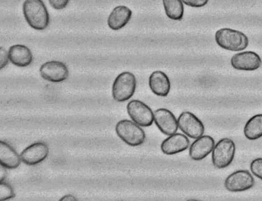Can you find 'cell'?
<instances>
[{"mask_svg": "<svg viewBox=\"0 0 262 201\" xmlns=\"http://www.w3.org/2000/svg\"><path fill=\"white\" fill-rule=\"evenodd\" d=\"M23 13L29 26L35 30L43 31L49 26V12L42 0H25Z\"/></svg>", "mask_w": 262, "mask_h": 201, "instance_id": "1", "label": "cell"}, {"mask_svg": "<svg viewBox=\"0 0 262 201\" xmlns=\"http://www.w3.org/2000/svg\"><path fill=\"white\" fill-rule=\"evenodd\" d=\"M215 42L223 49L231 52L246 50L249 45L247 35L242 32L230 28H223L215 33Z\"/></svg>", "mask_w": 262, "mask_h": 201, "instance_id": "2", "label": "cell"}, {"mask_svg": "<svg viewBox=\"0 0 262 201\" xmlns=\"http://www.w3.org/2000/svg\"><path fill=\"white\" fill-rule=\"evenodd\" d=\"M118 137L130 146H138L144 143L146 134L139 125L128 120H121L116 125Z\"/></svg>", "mask_w": 262, "mask_h": 201, "instance_id": "3", "label": "cell"}, {"mask_svg": "<svg viewBox=\"0 0 262 201\" xmlns=\"http://www.w3.org/2000/svg\"><path fill=\"white\" fill-rule=\"evenodd\" d=\"M137 88V79L129 72L118 75L113 83L112 94L113 99L118 102L127 101L133 97Z\"/></svg>", "mask_w": 262, "mask_h": 201, "instance_id": "4", "label": "cell"}, {"mask_svg": "<svg viewBox=\"0 0 262 201\" xmlns=\"http://www.w3.org/2000/svg\"><path fill=\"white\" fill-rule=\"evenodd\" d=\"M235 153V145L230 138L219 141L212 151V163L219 169H225L233 161Z\"/></svg>", "mask_w": 262, "mask_h": 201, "instance_id": "5", "label": "cell"}, {"mask_svg": "<svg viewBox=\"0 0 262 201\" xmlns=\"http://www.w3.org/2000/svg\"><path fill=\"white\" fill-rule=\"evenodd\" d=\"M126 108L130 119L139 126L150 127L154 122V113L140 100H132L128 103Z\"/></svg>", "mask_w": 262, "mask_h": 201, "instance_id": "6", "label": "cell"}, {"mask_svg": "<svg viewBox=\"0 0 262 201\" xmlns=\"http://www.w3.org/2000/svg\"><path fill=\"white\" fill-rule=\"evenodd\" d=\"M177 120L181 131L188 137L197 139L204 135V125L193 113L189 111L182 113Z\"/></svg>", "mask_w": 262, "mask_h": 201, "instance_id": "7", "label": "cell"}, {"mask_svg": "<svg viewBox=\"0 0 262 201\" xmlns=\"http://www.w3.org/2000/svg\"><path fill=\"white\" fill-rule=\"evenodd\" d=\"M255 180L247 170H238L228 176L225 183L226 190L232 192H243L255 185Z\"/></svg>", "mask_w": 262, "mask_h": 201, "instance_id": "8", "label": "cell"}, {"mask_svg": "<svg viewBox=\"0 0 262 201\" xmlns=\"http://www.w3.org/2000/svg\"><path fill=\"white\" fill-rule=\"evenodd\" d=\"M41 77L45 80L60 83L69 77V70L65 64L58 61H50L42 65L40 69Z\"/></svg>", "mask_w": 262, "mask_h": 201, "instance_id": "9", "label": "cell"}, {"mask_svg": "<svg viewBox=\"0 0 262 201\" xmlns=\"http://www.w3.org/2000/svg\"><path fill=\"white\" fill-rule=\"evenodd\" d=\"M154 121L159 130L165 135L170 136L178 130V120L174 114L166 108H159L155 111Z\"/></svg>", "mask_w": 262, "mask_h": 201, "instance_id": "10", "label": "cell"}, {"mask_svg": "<svg viewBox=\"0 0 262 201\" xmlns=\"http://www.w3.org/2000/svg\"><path fill=\"white\" fill-rule=\"evenodd\" d=\"M262 64L261 58L253 52H244L231 58V64L235 70L253 71L259 69Z\"/></svg>", "mask_w": 262, "mask_h": 201, "instance_id": "11", "label": "cell"}, {"mask_svg": "<svg viewBox=\"0 0 262 201\" xmlns=\"http://www.w3.org/2000/svg\"><path fill=\"white\" fill-rule=\"evenodd\" d=\"M49 153V149L47 145L44 142H36L25 148L20 157L25 164L33 166L44 161Z\"/></svg>", "mask_w": 262, "mask_h": 201, "instance_id": "12", "label": "cell"}, {"mask_svg": "<svg viewBox=\"0 0 262 201\" xmlns=\"http://www.w3.org/2000/svg\"><path fill=\"white\" fill-rule=\"evenodd\" d=\"M215 141L212 137L202 136L194 141L189 148V157L192 160H203L213 151Z\"/></svg>", "mask_w": 262, "mask_h": 201, "instance_id": "13", "label": "cell"}, {"mask_svg": "<svg viewBox=\"0 0 262 201\" xmlns=\"http://www.w3.org/2000/svg\"><path fill=\"white\" fill-rule=\"evenodd\" d=\"M190 145V141L184 134L175 133L164 140L161 144L162 151L167 155H173L187 150Z\"/></svg>", "mask_w": 262, "mask_h": 201, "instance_id": "14", "label": "cell"}, {"mask_svg": "<svg viewBox=\"0 0 262 201\" xmlns=\"http://www.w3.org/2000/svg\"><path fill=\"white\" fill-rule=\"evenodd\" d=\"M149 85L154 94L161 97H166L171 90L170 79L161 71H156L151 73L149 79Z\"/></svg>", "mask_w": 262, "mask_h": 201, "instance_id": "15", "label": "cell"}, {"mask_svg": "<svg viewBox=\"0 0 262 201\" xmlns=\"http://www.w3.org/2000/svg\"><path fill=\"white\" fill-rule=\"evenodd\" d=\"M132 15V11L127 7L124 6L116 7L114 8L108 16V26L113 31L120 30L129 22Z\"/></svg>", "mask_w": 262, "mask_h": 201, "instance_id": "16", "label": "cell"}, {"mask_svg": "<svg viewBox=\"0 0 262 201\" xmlns=\"http://www.w3.org/2000/svg\"><path fill=\"white\" fill-rule=\"evenodd\" d=\"M10 60L14 65L19 67H26L33 61L32 53L27 46L16 44L11 46L8 51Z\"/></svg>", "mask_w": 262, "mask_h": 201, "instance_id": "17", "label": "cell"}, {"mask_svg": "<svg viewBox=\"0 0 262 201\" xmlns=\"http://www.w3.org/2000/svg\"><path fill=\"white\" fill-rule=\"evenodd\" d=\"M19 154L6 142H0V163L6 169H15L20 164Z\"/></svg>", "mask_w": 262, "mask_h": 201, "instance_id": "18", "label": "cell"}, {"mask_svg": "<svg viewBox=\"0 0 262 201\" xmlns=\"http://www.w3.org/2000/svg\"><path fill=\"white\" fill-rule=\"evenodd\" d=\"M248 140L255 141L262 137V114L256 115L249 119L244 129Z\"/></svg>", "mask_w": 262, "mask_h": 201, "instance_id": "19", "label": "cell"}, {"mask_svg": "<svg viewBox=\"0 0 262 201\" xmlns=\"http://www.w3.org/2000/svg\"><path fill=\"white\" fill-rule=\"evenodd\" d=\"M163 3L168 18L174 20L183 19L184 8L182 0H163Z\"/></svg>", "mask_w": 262, "mask_h": 201, "instance_id": "20", "label": "cell"}, {"mask_svg": "<svg viewBox=\"0 0 262 201\" xmlns=\"http://www.w3.org/2000/svg\"><path fill=\"white\" fill-rule=\"evenodd\" d=\"M15 194L12 187L8 183H0V200H7L14 198Z\"/></svg>", "mask_w": 262, "mask_h": 201, "instance_id": "21", "label": "cell"}, {"mask_svg": "<svg viewBox=\"0 0 262 201\" xmlns=\"http://www.w3.org/2000/svg\"><path fill=\"white\" fill-rule=\"evenodd\" d=\"M250 169L253 175L262 180V158L254 159L251 163Z\"/></svg>", "mask_w": 262, "mask_h": 201, "instance_id": "22", "label": "cell"}, {"mask_svg": "<svg viewBox=\"0 0 262 201\" xmlns=\"http://www.w3.org/2000/svg\"><path fill=\"white\" fill-rule=\"evenodd\" d=\"M185 5L193 8L205 7L208 3L209 0H182Z\"/></svg>", "mask_w": 262, "mask_h": 201, "instance_id": "23", "label": "cell"}, {"mask_svg": "<svg viewBox=\"0 0 262 201\" xmlns=\"http://www.w3.org/2000/svg\"><path fill=\"white\" fill-rule=\"evenodd\" d=\"M50 6L55 10L64 9L69 3L70 0H49Z\"/></svg>", "mask_w": 262, "mask_h": 201, "instance_id": "24", "label": "cell"}, {"mask_svg": "<svg viewBox=\"0 0 262 201\" xmlns=\"http://www.w3.org/2000/svg\"><path fill=\"white\" fill-rule=\"evenodd\" d=\"M0 53H1V62H0V69H3L8 63V60H10L8 53L4 48H0Z\"/></svg>", "mask_w": 262, "mask_h": 201, "instance_id": "25", "label": "cell"}, {"mask_svg": "<svg viewBox=\"0 0 262 201\" xmlns=\"http://www.w3.org/2000/svg\"><path fill=\"white\" fill-rule=\"evenodd\" d=\"M0 171H1V182H4V180H5V178L7 177V171L6 170V167H3L1 165V167H0Z\"/></svg>", "mask_w": 262, "mask_h": 201, "instance_id": "26", "label": "cell"}, {"mask_svg": "<svg viewBox=\"0 0 262 201\" xmlns=\"http://www.w3.org/2000/svg\"><path fill=\"white\" fill-rule=\"evenodd\" d=\"M77 199L74 196L72 195H67L64 196H63L62 198H61L60 200H63V201H66V200H69V201H73V200H77Z\"/></svg>", "mask_w": 262, "mask_h": 201, "instance_id": "27", "label": "cell"}]
</instances>
